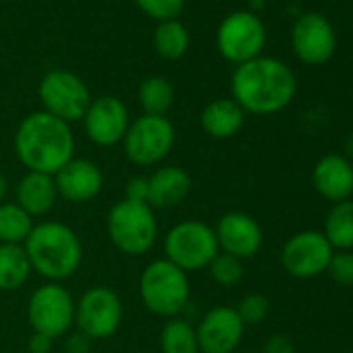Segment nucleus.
Instances as JSON below:
<instances>
[{
  "instance_id": "nucleus-9",
  "label": "nucleus",
  "mask_w": 353,
  "mask_h": 353,
  "mask_svg": "<svg viewBox=\"0 0 353 353\" xmlns=\"http://www.w3.org/2000/svg\"><path fill=\"white\" fill-rule=\"evenodd\" d=\"M123 322V301L110 287L96 285L75 301V326L90 341H104L117 334Z\"/></svg>"
},
{
  "instance_id": "nucleus-32",
  "label": "nucleus",
  "mask_w": 353,
  "mask_h": 353,
  "mask_svg": "<svg viewBox=\"0 0 353 353\" xmlns=\"http://www.w3.org/2000/svg\"><path fill=\"white\" fill-rule=\"evenodd\" d=\"M148 176L143 174H135L127 181L125 185V200H133V202H145L148 204Z\"/></svg>"
},
{
  "instance_id": "nucleus-23",
  "label": "nucleus",
  "mask_w": 353,
  "mask_h": 353,
  "mask_svg": "<svg viewBox=\"0 0 353 353\" xmlns=\"http://www.w3.org/2000/svg\"><path fill=\"white\" fill-rule=\"evenodd\" d=\"M322 235L336 252L353 250V200L332 204V208L324 219Z\"/></svg>"
},
{
  "instance_id": "nucleus-15",
  "label": "nucleus",
  "mask_w": 353,
  "mask_h": 353,
  "mask_svg": "<svg viewBox=\"0 0 353 353\" xmlns=\"http://www.w3.org/2000/svg\"><path fill=\"white\" fill-rule=\"evenodd\" d=\"M243 332L245 324L237 310L231 305H216L208 310L196 326L200 353H233L239 347Z\"/></svg>"
},
{
  "instance_id": "nucleus-19",
  "label": "nucleus",
  "mask_w": 353,
  "mask_h": 353,
  "mask_svg": "<svg viewBox=\"0 0 353 353\" xmlns=\"http://www.w3.org/2000/svg\"><path fill=\"white\" fill-rule=\"evenodd\" d=\"M148 204L152 208H172L192 192V176L185 168L164 164L148 176Z\"/></svg>"
},
{
  "instance_id": "nucleus-31",
  "label": "nucleus",
  "mask_w": 353,
  "mask_h": 353,
  "mask_svg": "<svg viewBox=\"0 0 353 353\" xmlns=\"http://www.w3.org/2000/svg\"><path fill=\"white\" fill-rule=\"evenodd\" d=\"M326 272L343 287L353 285V252H334Z\"/></svg>"
},
{
  "instance_id": "nucleus-18",
  "label": "nucleus",
  "mask_w": 353,
  "mask_h": 353,
  "mask_svg": "<svg viewBox=\"0 0 353 353\" xmlns=\"http://www.w3.org/2000/svg\"><path fill=\"white\" fill-rule=\"evenodd\" d=\"M312 183L316 192L332 204L351 200V194H353L351 160L341 154H328L320 158L312 170Z\"/></svg>"
},
{
  "instance_id": "nucleus-7",
  "label": "nucleus",
  "mask_w": 353,
  "mask_h": 353,
  "mask_svg": "<svg viewBox=\"0 0 353 353\" xmlns=\"http://www.w3.org/2000/svg\"><path fill=\"white\" fill-rule=\"evenodd\" d=\"M28 322L34 332L52 341L65 336L75 324V297L61 283H44L28 299Z\"/></svg>"
},
{
  "instance_id": "nucleus-33",
  "label": "nucleus",
  "mask_w": 353,
  "mask_h": 353,
  "mask_svg": "<svg viewBox=\"0 0 353 353\" xmlns=\"http://www.w3.org/2000/svg\"><path fill=\"white\" fill-rule=\"evenodd\" d=\"M264 353H295V345L285 334H272L264 343Z\"/></svg>"
},
{
  "instance_id": "nucleus-3",
  "label": "nucleus",
  "mask_w": 353,
  "mask_h": 353,
  "mask_svg": "<svg viewBox=\"0 0 353 353\" xmlns=\"http://www.w3.org/2000/svg\"><path fill=\"white\" fill-rule=\"evenodd\" d=\"M32 270L48 283L71 279L83 262V245L79 235L65 223H36L23 243Z\"/></svg>"
},
{
  "instance_id": "nucleus-1",
  "label": "nucleus",
  "mask_w": 353,
  "mask_h": 353,
  "mask_svg": "<svg viewBox=\"0 0 353 353\" xmlns=\"http://www.w3.org/2000/svg\"><path fill=\"white\" fill-rule=\"evenodd\" d=\"M297 92V79L293 71L268 57H258L243 65H237L231 77L233 100L252 114H274L287 108Z\"/></svg>"
},
{
  "instance_id": "nucleus-17",
  "label": "nucleus",
  "mask_w": 353,
  "mask_h": 353,
  "mask_svg": "<svg viewBox=\"0 0 353 353\" xmlns=\"http://www.w3.org/2000/svg\"><path fill=\"white\" fill-rule=\"evenodd\" d=\"M59 198L71 204H85L100 196L104 188L102 168L88 158H73L54 174Z\"/></svg>"
},
{
  "instance_id": "nucleus-34",
  "label": "nucleus",
  "mask_w": 353,
  "mask_h": 353,
  "mask_svg": "<svg viewBox=\"0 0 353 353\" xmlns=\"http://www.w3.org/2000/svg\"><path fill=\"white\" fill-rule=\"evenodd\" d=\"M52 339L46 336V334H40V332H34L28 341V349L30 353H50L52 351Z\"/></svg>"
},
{
  "instance_id": "nucleus-12",
  "label": "nucleus",
  "mask_w": 353,
  "mask_h": 353,
  "mask_svg": "<svg viewBox=\"0 0 353 353\" xmlns=\"http://www.w3.org/2000/svg\"><path fill=\"white\" fill-rule=\"evenodd\" d=\"M334 250L320 231H299L281 250V264L295 279H314L326 272Z\"/></svg>"
},
{
  "instance_id": "nucleus-11",
  "label": "nucleus",
  "mask_w": 353,
  "mask_h": 353,
  "mask_svg": "<svg viewBox=\"0 0 353 353\" xmlns=\"http://www.w3.org/2000/svg\"><path fill=\"white\" fill-rule=\"evenodd\" d=\"M266 44V28L252 11H235L223 19L216 32L219 52L235 65L260 57Z\"/></svg>"
},
{
  "instance_id": "nucleus-6",
  "label": "nucleus",
  "mask_w": 353,
  "mask_h": 353,
  "mask_svg": "<svg viewBox=\"0 0 353 353\" xmlns=\"http://www.w3.org/2000/svg\"><path fill=\"white\" fill-rule=\"evenodd\" d=\"M219 252L214 227L202 221H181L164 235V258L188 274L208 268Z\"/></svg>"
},
{
  "instance_id": "nucleus-5",
  "label": "nucleus",
  "mask_w": 353,
  "mask_h": 353,
  "mask_svg": "<svg viewBox=\"0 0 353 353\" xmlns=\"http://www.w3.org/2000/svg\"><path fill=\"white\" fill-rule=\"evenodd\" d=\"M110 243L125 256H145L158 239L156 212L145 202L121 200L106 216Z\"/></svg>"
},
{
  "instance_id": "nucleus-13",
  "label": "nucleus",
  "mask_w": 353,
  "mask_h": 353,
  "mask_svg": "<svg viewBox=\"0 0 353 353\" xmlns=\"http://www.w3.org/2000/svg\"><path fill=\"white\" fill-rule=\"evenodd\" d=\"M291 46L295 57L303 65H324L332 59L336 48V36L326 17L320 13L301 15L291 30Z\"/></svg>"
},
{
  "instance_id": "nucleus-8",
  "label": "nucleus",
  "mask_w": 353,
  "mask_h": 353,
  "mask_svg": "<svg viewBox=\"0 0 353 353\" xmlns=\"http://www.w3.org/2000/svg\"><path fill=\"white\" fill-rule=\"evenodd\" d=\"M174 127L166 117L141 114L129 123L123 137V152L127 160L135 166L160 164L174 145Z\"/></svg>"
},
{
  "instance_id": "nucleus-29",
  "label": "nucleus",
  "mask_w": 353,
  "mask_h": 353,
  "mask_svg": "<svg viewBox=\"0 0 353 353\" xmlns=\"http://www.w3.org/2000/svg\"><path fill=\"white\" fill-rule=\"evenodd\" d=\"M133 3L152 19L170 21L183 13L185 0H133Z\"/></svg>"
},
{
  "instance_id": "nucleus-21",
  "label": "nucleus",
  "mask_w": 353,
  "mask_h": 353,
  "mask_svg": "<svg viewBox=\"0 0 353 353\" xmlns=\"http://www.w3.org/2000/svg\"><path fill=\"white\" fill-rule=\"evenodd\" d=\"M245 123L243 108L233 98L212 100L200 114V125L212 139H231Z\"/></svg>"
},
{
  "instance_id": "nucleus-16",
  "label": "nucleus",
  "mask_w": 353,
  "mask_h": 353,
  "mask_svg": "<svg viewBox=\"0 0 353 353\" xmlns=\"http://www.w3.org/2000/svg\"><path fill=\"white\" fill-rule=\"evenodd\" d=\"M216 243L223 254H229L237 260H248L254 258L264 241L262 227L258 221L245 212H227L219 219L214 227Z\"/></svg>"
},
{
  "instance_id": "nucleus-24",
  "label": "nucleus",
  "mask_w": 353,
  "mask_h": 353,
  "mask_svg": "<svg viewBox=\"0 0 353 353\" xmlns=\"http://www.w3.org/2000/svg\"><path fill=\"white\" fill-rule=\"evenodd\" d=\"M162 353H200L196 326L185 318H170L160 330Z\"/></svg>"
},
{
  "instance_id": "nucleus-22",
  "label": "nucleus",
  "mask_w": 353,
  "mask_h": 353,
  "mask_svg": "<svg viewBox=\"0 0 353 353\" xmlns=\"http://www.w3.org/2000/svg\"><path fill=\"white\" fill-rule=\"evenodd\" d=\"M32 264L23 245L0 243V291L11 293L21 289L32 276Z\"/></svg>"
},
{
  "instance_id": "nucleus-36",
  "label": "nucleus",
  "mask_w": 353,
  "mask_h": 353,
  "mask_svg": "<svg viewBox=\"0 0 353 353\" xmlns=\"http://www.w3.org/2000/svg\"><path fill=\"white\" fill-rule=\"evenodd\" d=\"M7 192H9V181H7V176H5L3 172H0V204L5 202Z\"/></svg>"
},
{
  "instance_id": "nucleus-4",
  "label": "nucleus",
  "mask_w": 353,
  "mask_h": 353,
  "mask_svg": "<svg viewBox=\"0 0 353 353\" xmlns=\"http://www.w3.org/2000/svg\"><path fill=\"white\" fill-rule=\"evenodd\" d=\"M192 297L188 272L166 258L152 260L139 274V299L148 312L160 318H179Z\"/></svg>"
},
{
  "instance_id": "nucleus-37",
  "label": "nucleus",
  "mask_w": 353,
  "mask_h": 353,
  "mask_svg": "<svg viewBox=\"0 0 353 353\" xmlns=\"http://www.w3.org/2000/svg\"><path fill=\"white\" fill-rule=\"evenodd\" d=\"M345 150H347V156L353 160V135H349V139L345 141Z\"/></svg>"
},
{
  "instance_id": "nucleus-28",
  "label": "nucleus",
  "mask_w": 353,
  "mask_h": 353,
  "mask_svg": "<svg viewBox=\"0 0 353 353\" xmlns=\"http://www.w3.org/2000/svg\"><path fill=\"white\" fill-rule=\"evenodd\" d=\"M208 272H210V279L221 285V287H233L237 285L241 279H243V262L229 256V254H223L219 252L216 258L210 262L208 266Z\"/></svg>"
},
{
  "instance_id": "nucleus-35",
  "label": "nucleus",
  "mask_w": 353,
  "mask_h": 353,
  "mask_svg": "<svg viewBox=\"0 0 353 353\" xmlns=\"http://www.w3.org/2000/svg\"><path fill=\"white\" fill-rule=\"evenodd\" d=\"M90 343H92V341H90L85 334H81V332L71 334L69 341H67V353H88Z\"/></svg>"
},
{
  "instance_id": "nucleus-30",
  "label": "nucleus",
  "mask_w": 353,
  "mask_h": 353,
  "mask_svg": "<svg viewBox=\"0 0 353 353\" xmlns=\"http://www.w3.org/2000/svg\"><path fill=\"white\" fill-rule=\"evenodd\" d=\"M235 310H237V314H239V318L243 320L245 326L248 324H260L268 316L270 301L262 293H250L239 301V305Z\"/></svg>"
},
{
  "instance_id": "nucleus-20",
  "label": "nucleus",
  "mask_w": 353,
  "mask_h": 353,
  "mask_svg": "<svg viewBox=\"0 0 353 353\" xmlns=\"http://www.w3.org/2000/svg\"><path fill=\"white\" fill-rule=\"evenodd\" d=\"M59 200L54 176L46 172L28 170L15 190V202L32 216H46Z\"/></svg>"
},
{
  "instance_id": "nucleus-38",
  "label": "nucleus",
  "mask_w": 353,
  "mask_h": 353,
  "mask_svg": "<svg viewBox=\"0 0 353 353\" xmlns=\"http://www.w3.org/2000/svg\"><path fill=\"white\" fill-rule=\"evenodd\" d=\"M351 353H353V351H351Z\"/></svg>"
},
{
  "instance_id": "nucleus-10",
  "label": "nucleus",
  "mask_w": 353,
  "mask_h": 353,
  "mask_svg": "<svg viewBox=\"0 0 353 353\" xmlns=\"http://www.w3.org/2000/svg\"><path fill=\"white\" fill-rule=\"evenodd\" d=\"M38 94L44 110L69 125L81 121L92 104V96L85 81L65 69L48 71L40 81Z\"/></svg>"
},
{
  "instance_id": "nucleus-26",
  "label": "nucleus",
  "mask_w": 353,
  "mask_h": 353,
  "mask_svg": "<svg viewBox=\"0 0 353 353\" xmlns=\"http://www.w3.org/2000/svg\"><path fill=\"white\" fill-rule=\"evenodd\" d=\"M154 48L166 61H179L190 48V34L176 19L160 21L154 32Z\"/></svg>"
},
{
  "instance_id": "nucleus-14",
  "label": "nucleus",
  "mask_w": 353,
  "mask_h": 353,
  "mask_svg": "<svg viewBox=\"0 0 353 353\" xmlns=\"http://www.w3.org/2000/svg\"><path fill=\"white\" fill-rule=\"evenodd\" d=\"M81 121L88 139L100 148H112L121 143L131 123L129 108L114 96H100L92 100Z\"/></svg>"
},
{
  "instance_id": "nucleus-2",
  "label": "nucleus",
  "mask_w": 353,
  "mask_h": 353,
  "mask_svg": "<svg viewBox=\"0 0 353 353\" xmlns=\"http://www.w3.org/2000/svg\"><path fill=\"white\" fill-rule=\"evenodd\" d=\"M15 154L28 170L54 174L75 158L73 129L46 110L32 112L15 131Z\"/></svg>"
},
{
  "instance_id": "nucleus-25",
  "label": "nucleus",
  "mask_w": 353,
  "mask_h": 353,
  "mask_svg": "<svg viewBox=\"0 0 353 353\" xmlns=\"http://www.w3.org/2000/svg\"><path fill=\"white\" fill-rule=\"evenodd\" d=\"M34 225V219L17 202L0 204V243L23 245Z\"/></svg>"
},
{
  "instance_id": "nucleus-27",
  "label": "nucleus",
  "mask_w": 353,
  "mask_h": 353,
  "mask_svg": "<svg viewBox=\"0 0 353 353\" xmlns=\"http://www.w3.org/2000/svg\"><path fill=\"white\" fill-rule=\"evenodd\" d=\"M139 104L143 108V114H156V117H166V112L172 106L174 100V90L168 79L152 75L145 77L139 85Z\"/></svg>"
}]
</instances>
